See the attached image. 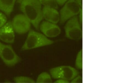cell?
<instances>
[{"mask_svg": "<svg viewBox=\"0 0 125 83\" xmlns=\"http://www.w3.org/2000/svg\"><path fill=\"white\" fill-rule=\"evenodd\" d=\"M20 4V9L23 14L39 31L40 23L44 19L42 5L39 0H22Z\"/></svg>", "mask_w": 125, "mask_h": 83, "instance_id": "1", "label": "cell"}, {"mask_svg": "<svg viewBox=\"0 0 125 83\" xmlns=\"http://www.w3.org/2000/svg\"><path fill=\"white\" fill-rule=\"evenodd\" d=\"M54 42L48 39L43 34L31 29L28 32L27 38L21 48L25 51L51 45Z\"/></svg>", "mask_w": 125, "mask_h": 83, "instance_id": "2", "label": "cell"}, {"mask_svg": "<svg viewBox=\"0 0 125 83\" xmlns=\"http://www.w3.org/2000/svg\"><path fill=\"white\" fill-rule=\"evenodd\" d=\"M0 58L6 65L9 67L15 66L21 61L10 44L0 41Z\"/></svg>", "mask_w": 125, "mask_h": 83, "instance_id": "3", "label": "cell"}, {"mask_svg": "<svg viewBox=\"0 0 125 83\" xmlns=\"http://www.w3.org/2000/svg\"><path fill=\"white\" fill-rule=\"evenodd\" d=\"M60 12V23L63 24L71 18L79 15L83 10L82 7L75 0H68L64 4Z\"/></svg>", "mask_w": 125, "mask_h": 83, "instance_id": "4", "label": "cell"}, {"mask_svg": "<svg viewBox=\"0 0 125 83\" xmlns=\"http://www.w3.org/2000/svg\"><path fill=\"white\" fill-rule=\"evenodd\" d=\"M77 16L68 20L64 27L66 37L75 41L82 39L83 31Z\"/></svg>", "mask_w": 125, "mask_h": 83, "instance_id": "5", "label": "cell"}, {"mask_svg": "<svg viewBox=\"0 0 125 83\" xmlns=\"http://www.w3.org/2000/svg\"><path fill=\"white\" fill-rule=\"evenodd\" d=\"M52 78L71 81L79 74L78 71L69 66H61L52 68L50 70Z\"/></svg>", "mask_w": 125, "mask_h": 83, "instance_id": "6", "label": "cell"}, {"mask_svg": "<svg viewBox=\"0 0 125 83\" xmlns=\"http://www.w3.org/2000/svg\"><path fill=\"white\" fill-rule=\"evenodd\" d=\"M11 23L15 33L18 34H25L31 29V22L23 14L15 15Z\"/></svg>", "mask_w": 125, "mask_h": 83, "instance_id": "7", "label": "cell"}, {"mask_svg": "<svg viewBox=\"0 0 125 83\" xmlns=\"http://www.w3.org/2000/svg\"><path fill=\"white\" fill-rule=\"evenodd\" d=\"M15 33L11 21L7 22L0 28V41L8 44L13 43L15 41Z\"/></svg>", "mask_w": 125, "mask_h": 83, "instance_id": "8", "label": "cell"}, {"mask_svg": "<svg viewBox=\"0 0 125 83\" xmlns=\"http://www.w3.org/2000/svg\"><path fill=\"white\" fill-rule=\"evenodd\" d=\"M39 29L44 35L48 38L57 37L61 33V29L59 26L47 21L42 22L40 25Z\"/></svg>", "mask_w": 125, "mask_h": 83, "instance_id": "9", "label": "cell"}, {"mask_svg": "<svg viewBox=\"0 0 125 83\" xmlns=\"http://www.w3.org/2000/svg\"><path fill=\"white\" fill-rule=\"evenodd\" d=\"M42 11L43 18L46 21L56 24L59 22L60 16L57 9L44 6Z\"/></svg>", "mask_w": 125, "mask_h": 83, "instance_id": "10", "label": "cell"}, {"mask_svg": "<svg viewBox=\"0 0 125 83\" xmlns=\"http://www.w3.org/2000/svg\"><path fill=\"white\" fill-rule=\"evenodd\" d=\"M16 0H0V10L8 16L13 12Z\"/></svg>", "mask_w": 125, "mask_h": 83, "instance_id": "11", "label": "cell"}, {"mask_svg": "<svg viewBox=\"0 0 125 83\" xmlns=\"http://www.w3.org/2000/svg\"><path fill=\"white\" fill-rule=\"evenodd\" d=\"M52 80L50 75L46 72H42L38 77L36 82L38 83H52Z\"/></svg>", "mask_w": 125, "mask_h": 83, "instance_id": "12", "label": "cell"}, {"mask_svg": "<svg viewBox=\"0 0 125 83\" xmlns=\"http://www.w3.org/2000/svg\"><path fill=\"white\" fill-rule=\"evenodd\" d=\"M40 3L44 7L53 8L57 9L58 5L56 0H39Z\"/></svg>", "mask_w": 125, "mask_h": 83, "instance_id": "13", "label": "cell"}, {"mask_svg": "<svg viewBox=\"0 0 125 83\" xmlns=\"http://www.w3.org/2000/svg\"><path fill=\"white\" fill-rule=\"evenodd\" d=\"M14 81L16 83H35L36 82L33 79L25 76L16 77L14 78Z\"/></svg>", "mask_w": 125, "mask_h": 83, "instance_id": "14", "label": "cell"}, {"mask_svg": "<svg viewBox=\"0 0 125 83\" xmlns=\"http://www.w3.org/2000/svg\"><path fill=\"white\" fill-rule=\"evenodd\" d=\"M82 50L78 52L76 56L75 61V66L78 69H82L83 68Z\"/></svg>", "mask_w": 125, "mask_h": 83, "instance_id": "15", "label": "cell"}, {"mask_svg": "<svg viewBox=\"0 0 125 83\" xmlns=\"http://www.w3.org/2000/svg\"><path fill=\"white\" fill-rule=\"evenodd\" d=\"M7 23V19L5 14L0 12V28Z\"/></svg>", "mask_w": 125, "mask_h": 83, "instance_id": "16", "label": "cell"}, {"mask_svg": "<svg viewBox=\"0 0 125 83\" xmlns=\"http://www.w3.org/2000/svg\"><path fill=\"white\" fill-rule=\"evenodd\" d=\"M71 82L72 83H82V77L81 76L78 75L71 80Z\"/></svg>", "mask_w": 125, "mask_h": 83, "instance_id": "17", "label": "cell"}, {"mask_svg": "<svg viewBox=\"0 0 125 83\" xmlns=\"http://www.w3.org/2000/svg\"><path fill=\"white\" fill-rule=\"evenodd\" d=\"M68 0H56L58 5L60 6H62L64 5Z\"/></svg>", "mask_w": 125, "mask_h": 83, "instance_id": "18", "label": "cell"}, {"mask_svg": "<svg viewBox=\"0 0 125 83\" xmlns=\"http://www.w3.org/2000/svg\"><path fill=\"white\" fill-rule=\"evenodd\" d=\"M79 17H78L79 21L81 25H82L83 22V10L81 11L79 14Z\"/></svg>", "mask_w": 125, "mask_h": 83, "instance_id": "19", "label": "cell"}, {"mask_svg": "<svg viewBox=\"0 0 125 83\" xmlns=\"http://www.w3.org/2000/svg\"><path fill=\"white\" fill-rule=\"evenodd\" d=\"M69 81L63 79H58L55 83H69Z\"/></svg>", "mask_w": 125, "mask_h": 83, "instance_id": "20", "label": "cell"}, {"mask_svg": "<svg viewBox=\"0 0 125 83\" xmlns=\"http://www.w3.org/2000/svg\"><path fill=\"white\" fill-rule=\"evenodd\" d=\"M81 7H83V0H75Z\"/></svg>", "mask_w": 125, "mask_h": 83, "instance_id": "21", "label": "cell"}, {"mask_svg": "<svg viewBox=\"0 0 125 83\" xmlns=\"http://www.w3.org/2000/svg\"><path fill=\"white\" fill-rule=\"evenodd\" d=\"M22 0H17V2L18 3H20Z\"/></svg>", "mask_w": 125, "mask_h": 83, "instance_id": "22", "label": "cell"}]
</instances>
